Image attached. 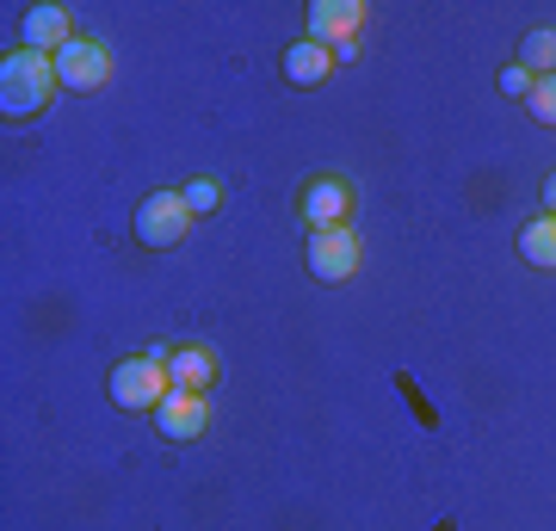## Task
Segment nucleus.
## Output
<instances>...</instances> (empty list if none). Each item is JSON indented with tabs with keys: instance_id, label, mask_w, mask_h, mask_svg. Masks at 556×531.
Here are the masks:
<instances>
[{
	"instance_id": "1",
	"label": "nucleus",
	"mask_w": 556,
	"mask_h": 531,
	"mask_svg": "<svg viewBox=\"0 0 556 531\" xmlns=\"http://www.w3.org/2000/svg\"><path fill=\"white\" fill-rule=\"evenodd\" d=\"M56 62L38 56V50H7L0 56V118L7 124H25V118H38L43 105L56 99Z\"/></svg>"
},
{
	"instance_id": "2",
	"label": "nucleus",
	"mask_w": 556,
	"mask_h": 531,
	"mask_svg": "<svg viewBox=\"0 0 556 531\" xmlns=\"http://www.w3.org/2000/svg\"><path fill=\"white\" fill-rule=\"evenodd\" d=\"M167 390H174V377H167V358H124V365H112V377H105V395H112V408L124 414H155L161 402H167Z\"/></svg>"
},
{
	"instance_id": "3",
	"label": "nucleus",
	"mask_w": 556,
	"mask_h": 531,
	"mask_svg": "<svg viewBox=\"0 0 556 531\" xmlns=\"http://www.w3.org/2000/svg\"><path fill=\"white\" fill-rule=\"evenodd\" d=\"M358 260H365V248L353 229H309V241H303V266L316 285H346L358 273Z\"/></svg>"
},
{
	"instance_id": "4",
	"label": "nucleus",
	"mask_w": 556,
	"mask_h": 531,
	"mask_svg": "<svg viewBox=\"0 0 556 531\" xmlns=\"http://www.w3.org/2000/svg\"><path fill=\"white\" fill-rule=\"evenodd\" d=\"M365 7L358 0H309L303 7V38L321 43V50H340V43H358V31H365Z\"/></svg>"
},
{
	"instance_id": "5",
	"label": "nucleus",
	"mask_w": 556,
	"mask_h": 531,
	"mask_svg": "<svg viewBox=\"0 0 556 531\" xmlns=\"http://www.w3.org/2000/svg\"><path fill=\"white\" fill-rule=\"evenodd\" d=\"M186 229H192V211L179 204V192H149L137 204V241H142V248L167 254V248L186 241Z\"/></svg>"
},
{
	"instance_id": "6",
	"label": "nucleus",
	"mask_w": 556,
	"mask_h": 531,
	"mask_svg": "<svg viewBox=\"0 0 556 531\" xmlns=\"http://www.w3.org/2000/svg\"><path fill=\"white\" fill-rule=\"evenodd\" d=\"M155 433L167 445H192V439L211 433V395L199 390H167V402L155 408Z\"/></svg>"
},
{
	"instance_id": "7",
	"label": "nucleus",
	"mask_w": 556,
	"mask_h": 531,
	"mask_svg": "<svg viewBox=\"0 0 556 531\" xmlns=\"http://www.w3.org/2000/svg\"><path fill=\"white\" fill-rule=\"evenodd\" d=\"M50 62H56V80L68 93H100L105 80H112V56H105V43H93V38L62 43Z\"/></svg>"
},
{
	"instance_id": "8",
	"label": "nucleus",
	"mask_w": 556,
	"mask_h": 531,
	"mask_svg": "<svg viewBox=\"0 0 556 531\" xmlns=\"http://www.w3.org/2000/svg\"><path fill=\"white\" fill-rule=\"evenodd\" d=\"M346 211H353V186L334 179V174L309 179L303 198H298V217L309 223V229H346Z\"/></svg>"
},
{
	"instance_id": "9",
	"label": "nucleus",
	"mask_w": 556,
	"mask_h": 531,
	"mask_svg": "<svg viewBox=\"0 0 556 531\" xmlns=\"http://www.w3.org/2000/svg\"><path fill=\"white\" fill-rule=\"evenodd\" d=\"M20 38H25V50H38V56H56L62 43H75V20H68V7L43 0V7H25Z\"/></svg>"
},
{
	"instance_id": "10",
	"label": "nucleus",
	"mask_w": 556,
	"mask_h": 531,
	"mask_svg": "<svg viewBox=\"0 0 556 531\" xmlns=\"http://www.w3.org/2000/svg\"><path fill=\"white\" fill-rule=\"evenodd\" d=\"M278 68H285V80H291V87H303V93H309V87H321V80L334 75V50H321V43L298 38L285 56H278Z\"/></svg>"
},
{
	"instance_id": "11",
	"label": "nucleus",
	"mask_w": 556,
	"mask_h": 531,
	"mask_svg": "<svg viewBox=\"0 0 556 531\" xmlns=\"http://www.w3.org/2000/svg\"><path fill=\"white\" fill-rule=\"evenodd\" d=\"M167 377H174V390H211L217 383V353L211 346H174L167 353Z\"/></svg>"
},
{
	"instance_id": "12",
	"label": "nucleus",
	"mask_w": 556,
	"mask_h": 531,
	"mask_svg": "<svg viewBox=\"0 0 556 531\" xmlns=\"http://www.w3.org/2000/svg\"><path fill=\"white\" fill-rule=\"evenodd\" d=\"M519 260L538 273H556V217H532L519 229Z\"/></svg>"
},
{
	"instance_id": "13",
	"label": "nucleus",
	"mask_w": 556,
	"mask_h": 531,
	"mask_svg": "<svg viewBox=\"0 0 556 531\" xmlns=\"http://www.w3.org/2000/svg\"><path fill=\"white\" fill-rule=\"evenodd\" d=\"M519 68L532 80H544V75H556V31H526V43H519Z\"/></svg>"
},
{
	"instance_id": "14",
	"label": "nucleus",
	"mask_w": 556,
	"mask_h": 531,
	"mask_svg": "<svg viewBox=\"0 0 556 531\" xmlns=\"http://www.w3.org/2000/svg\"><path fill=\"white\" fill-rule=\"evenodd\" d=\"M179 204H186L192 217H217V211H223V179L217 174L186 179V186H179Z\"/></svg>"
},
{
	"instance_id": "15",
	"label": "nucleus",
	"mask_w": 556,
	"mask_h": 531,
	"mask_svg": "<svg viewBox=\"0 0 556 531\" xmlns=\"http://www.w3.org/2000/svg\"><path fill=\"white\" fill-rule=\"evenodd\" d=\"M526 112H532L538 124H556V75L532 80V93H526Z\"/></svg>"
},
{
	"instance_id": "16",
	"label": "nucleus",
	"mask_w": 556,
	"mask_h": 531,
	"mask_svg": "<svg viewBox=\"0 0 556 531\" xmlns=\"http://www.w3.org/2000/svg\"><path fill=\"white\" fill-rule=\"evenodd\" d=\"M501 93H507V99H526V93H532V75H526L519 62H507V68H501Z\"/></svg>"
},
{
	"instance_id": "17",
	"label": "nucleus",
	"mask_w": 556,
	"mask_h": 531,
	"mask_svg": "<svg viewBox=\"0 0 556 531\" xmlns=\"http://www.w3.org/2000/svg\"><path fill=\"white\" fill-rule=\"evenodd\" d=\"M544 217H556V174L544 179Z\"/></svg>"
}]
</instances>
